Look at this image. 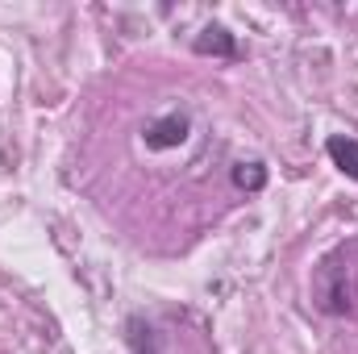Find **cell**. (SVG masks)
<instances>
[{
    "mask_svg": "<svg viewBox=\"0 0 358 354\" xmlns=\"http://www.w3.org/2000/svg\"><path fill=\"white\" fill-rule=\"evenodd\" d=\"M317 309L321 313H350V283L342 275V267L334 259H325L321 271H317Z\"/></svg>",
    "mask_w": 358,
    "mask_h": 354,
    "instance_id": "cell-1",
    "label": "cell"
},
{
    "mask_svg": "<svg viewBox=\"0 0 358 354\" xmlns=\"http://www.w3.org/2000/svg\"><path fill=\"white\" fill-rule=\"evenodd\" d=\"M229 179H234L238 192H263V187H267V167H263L259 159H238V163L229 167Z\"/></svg>",
    "mask_w": 358,
    "mask_h": 354,
    "instance_id": "cell-5",
    "label": "cell"
},
{
    "mask_svg": "<svg viewBox=\"0 0 358 354\" xmlns=\"http://www.w3.org/2000/svg\"><path fill=\"white\" fill-rule=\"evenodd\" d=\"M325 155L338 163V171H342V176L358 183V142H355V138H346V134H334V138L325 142Z\"/></svg>",
    "mask_w": 358,
    "mask_h": 354,
    "instance_id": "cell-4",
    "label": "cell"
},
{
    "mask_svg": "<svg viewBox=\"0 0 358 354\" xmlns=\"http://www.w3.org/2000/svg\"><path fill=\"white\" fill-rule=\"evenodd\" d=\"M192 50L204 55V59H208V55H213V59H238V55H242V50H238V38H234L225 25H217V21L204 25V29L192 38Z\"/></svg>",
    "mask_w": 358,
    "mask_h": 354,
    "instance_id": "cell-3",
    "label": "cell"
},
{
    "mask_svg": "<svg viewBox=\"0 0 358 354\" xmlns=\"http://www.w3.org/2000/svg\"><path fill=\"white\" fill-rule=\"evenodd\" d=\"M187 129H192L187 113H163L159 121L146 125L142 142H146V150H176V146L187 142Z\"/></svg>",
    "mask_w": 358,
    "mask_h": 354,
    "instance_id": "cell-2",
    "label": "cell"
}]
</instances>
